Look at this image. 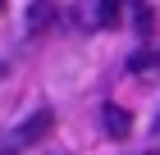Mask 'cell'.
<instances>
[{"label":"cell","instance_id":"cell-1","mask_svg":"<svg viewBox=\"0 0 160 155\" xmlns=\"http://www.w3.org/2000/svg\"><path fill=\"white\" fill-rule=\"evenodd\" d=\"M50 128H55V114L50 109H37L32 119H23L18 128H14V146H32V142H46Z\"/></svg>","mask_w":160,"mask_h":155},{"label":"cell","instance_id":"cell-2","mask_svg":"<svg viewBox=\"0 0 160 155\" xmlns=\"http://www.w3.org/2000/svg\"><path fill=\"white\" fill-rule=\"evenodd\" d=\"M55 18H60L55 0H32V5H28V32H50Z\"/></svg>","mask_w":160,"mask_h":155},{"label":"cell","instance_id":"cell-3","mask_svg":"<svg viewBox=\"0 0 160 155\" xmlns=\"http://www.w3.org/2000/svg\"><path fill=\"white\" fill-rule=\"evenodd\" d=\"M101 128L110 132V137H119V142H123V137L133 132V114H128L123 105H105V109H101Z\"/></svg>","mask_w":160,"mask_h":155},{"label":"cell","instance_id":"cell-4","mask_svg":"<svg viewBox=\"0 0 160 155\" xmlns=\"http://www.w3.org/2000/svg\"><path fill=\"white\" fill-rule=\"evenodd\" d=\"M128 73H137V78H151V73H160V55H156V50H137L133 60H128Z\"/></svg>","mask_w":160,"mask_h":155},{"label":"cell","instance_id":"cell-5","mask_svg":"<svg viewBox=\"0 0 160 155\" xmlns=\"http://www.w3.org/2000/svg\"><path fill=\"white\" fill-rule=\"evenodd\" d=\"M133 27H137V36H151V32H156V9L137 0V9H133Z\"/></svg>","mask_w":160,"mask_h":155},{"label":"cell","instance_id":"cell-6","mask_svg":"<svg viewBox=\"0 0 160 155\" xmlns=\"http://www.w3.org/2000/svg\"><path fill=\"white\" fill-rule=\"evenodd\" d=\"M96 27H119V0H101L96 5Z\"/></svg>","mask_w":160,"mask_h":155},{"label":"cell","instance_id":"cell-7","mask_svg":"<svg viewBox=\"0 0 160 155\" xmlns=\"http://www.w3.org/2000/svg\"><path fill=\"white\" fill-rule=\"evenodd\" d=\"M5 73H9V69H5V64H0V78H5Z\"/></svg>","mask_w":160,"mask_h":155},{"label":"cell","instance_id":"cell-8","mask_svg":"<svg viewBox=\"0 0 160 155\" xmlns=\"http://www.w3.org/2000/svg\"><path fill=\"white\" fill-rule=\"evenodd\" d=\"M0 155H14V151H9V146H5V151H0Z\"/></svg>","mask_w":160,"mask_h":155},{"label":"cell","instance_id":"cell-9","mask_svg":"<svg viewBox=\"0 0 160 155\" xmlns=\"http://www.w3.org/2000/svg\"><path fill=\"white\" fill-rule=\"evenodd\" d=\"M0 14H5V0H0Z\"/></svg>","mask_w":160,"mask_h":155},{"label":"cell","instance_id":"cell-10","mask_svg":"<svg viewBox=\"0 0 160 155\" xmlns=\"http://www.w3.org/2000/svg\"><path fill=\"white\" fill-rule=\"evenodd\" d=\"M156 132H160V119H156Z\"/></svg>","mask_w":160,"mask_h":155}]
</instances>
